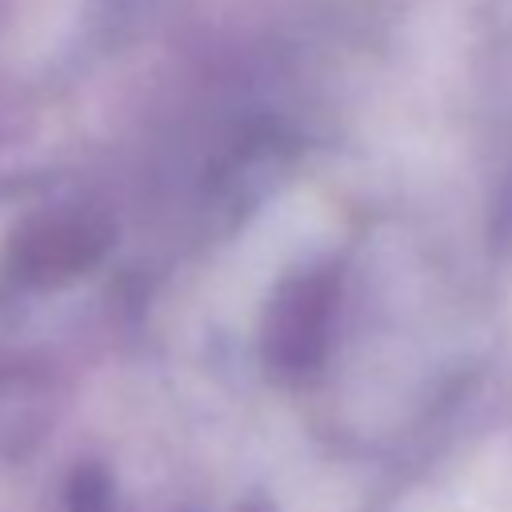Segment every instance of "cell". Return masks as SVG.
Instances as JSON below:
<instances>
[{
	"mask_svg": "<svg viewBox=\"0 0 512 512\" xmlns=\"http://www.w3.org/2000/svg\"><path fill=\"white\" fill-rule=\"evenodd\" d=\"M104 244V232L92 228L88 220L76 216H56L36 224L24 240H20V264L32 276H68L76 268H84Z\"/></svg>",
	"mask_w": 512,
	"mask_h": 512,
	"instance_id": "obj_2",
	"label": "cell"
},
{
	"mask_svg": "<svg viewBox=\"0 0 512 512\" xmlns=\"http://www.w3.org/2000/svg\"><path fill=\"white\" fill-rule=\"evenodd\" d=\"M68 512H112V504H108V484L100 480V472L76 476L72 496H68Z\"/></svg>",
	"mask_w": 512,
	"mask_h": 512,
	"instance_id": "obj_3",
	"label": "cell"
},
{
	"mask_svg": "<svg viewBox=\"0 0 512 512\" xmlns=\"http://www.w3.org/2000/svg\"><path fill=\"white\" fill-rule=\"evenodd\" d=\"M328 304L332 284L328 276H308L284 288L276 300L272 324H268V356L284 368H304L320 356L324 332H328Z\"/></svg>",
	"mask_w": 512,
	"mask_h": 512,
	"instance_id": "obj_1",
	"label": "cell"
}]
</instances>
